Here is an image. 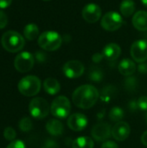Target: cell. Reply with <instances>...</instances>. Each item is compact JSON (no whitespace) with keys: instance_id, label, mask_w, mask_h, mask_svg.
I'll list each match as a JSON object with an SVG mask.
<instances>
[{"instance_id":"cell-13","label":"cell","mask_w":147,"mask_h":148,"mask_svg":"<svg viewBox=\"0 0 147 148\" xmlns=\"http://www.w3.org/2000/svg\"><path fill=\"white\" fill-rule=\"evenodd\" d=\"M67 124L71 130L75 132H81L87 127L88 121L85 114L81 113H75L68 118Z\"/></svg>"},{"instance_id":"cell-26","label":"cell","mask_w":147,"mask_h":148,"mask_svg":"<svg viewBox=\"0 0 147 148\" xmlns=\"http://www.w3.org/2000/svg\"><path fill=\"white\" fill-rule=\"evenodd\" d=\"M137 84H138L137 78L134 76H132V75L127 76V78H126L124 81V87H125L126 90H127L128 92L134 91L135 88H137Z\"/></svg>"},{"instance_id":"cell-6","label":"cell","mask_w":147,"mask_h":148,"mask_svg":"<svg viewBox=\"0 0 147 148\" xmlns=\"http://www.w3.org/2000/svg\"><path fill=\"white\" fill-rule=\"evenodd\" d=\"M29 111L33 118L36 120H42L48 116L50 111V107L45 99L42 97H36L30 101Z\"/></svg>"},{"instance_id":"cell-23","label":"cell","mask_w":147,"mask_h":148,"mask_svg":"<svg viewBox=\"0 0 147 148\" xmlns=\"http://www.w3.org/2000/svg\"><path fill=\"white\" fill-rule=\"evenodd\" d=\"M135 3L133 0H124L120 3V12L125 16H130L134 13L135 10Z\"/></svg>"},{"instance_id":"cell-19","label":"cell","mask_w":147,"mask_h":148,"mask_svg":"<svg viewBox=\"0 0 147 148\" xmlns=\"http://www.w3.org/2000/svg\"><path fill=\"white\" fill-rule=\"evenodd\" d=\"M43 88L45 92L50 95H55L61 90V85L59 82L52 77H49L43 82Z\"/></svg>"},{"instance_id":"cell-8","label":"cell","mask_w":147,"mask_h":148,"mask_svg":"<svg viewBox=\"0 0 147 148\" xmlns=\"http://www.w3.org/2000/svg\"><path fill=\"white\" fill-rule=\"evenodd\" d=\"M35 58L32 54L29 52L24 51L19 53L14 61L15 69L20 73H26L29 72L34 66Z\"/></svg>"},{"instance_id":"cell-37","label":"cell","mask_w":147,"mask_h":148,"mask_svg":"<svg viewBox=\"0 0 147 148\" xmlns=\"http://www.w3.org/2000/svg\"><path fill=\"white\" fill-rule=\"evenodd\" d=\"M129 108H130L131 111H135V110L139 109L137 101H131L130 103H129Z\"/></svg>"},{"instance_id":"cell-32","label":"cell","mask_w":147,"mask_h":148,"mask_svg":"<svg viewBox=\"0 0 147 148\" xmlns=\"http://www.w3.org/2000/svg\"><path fill=\"white\" fill-rule=\"evenodd\" d=\"M7 23H8V16H7V15L3 11L0 10V29L5 28Z\"/></svg>"},{"instance_id":"cell-30","label":"cell","mask_w":147,"mask_h":148,"mask_svg":"<svg viewBox=\"0 0 147 148\" xmlns=\"http://www.w3.org/2000/svg\"><path fill=\"white\" fill-rule=\"evenodd\" d=\"M6 148H26L24 142L21 140H15L11 141Z\"/></svg>"},{"instance_id":"cell-18","label":"cell","mask_w":147,"mask_h":148,"mask_svg":"<svg viewBox=\"0 0 147 148\" xmlns=\"http://www.w3.org/2000/svg\"><path fill=\"white\" fill-rule=\"evenodd\" d=\"M46 130L52 136H60L63 133L64 127L61 121L51 119L46 123Z\"/></svg>"},{"instance_id":"cell-10","label":"cell","mask_w":147,"mask_h":148,"mask_svg":"<svg viewBox=\"0 0 147 148\" xmlns=\"http://www.w3.org/2000/svg\"><path fill=\"white\" fill-rule=\"evenodd\" d=\"M131 56L133 59L139 62L142 63L145 62L147 60V41L141 39L135 41L130 49Z\"/></svg>"},{"instance_id":"cell-24","label":"cell","mask_w":147,"mask_h":148,"mask_svg":"<svg viewBox=\"0 0 147 148\" xmlns=\"http://www.w3.org/2000/svg\"><path fill=\"white\" fill-rule=\"evenodd\" d=\"M124 117H125V112L120 107L115 106L113 108H111L109 112V119L111 121L117 123L122 121Z\"/></svg>"},{"instance_id":"cell-14","label":"cell","mask_w":147,"mask_h":148,"mask_svg":"<svg viewBox=\"0 0 147 148\" xmlns=\"http://www.w3.org/2000/svg\"><path fill=\"white\" fill-rule=\"evenodd\" d=\"M131 133V127L126 121L117 122L112 127V136L117 141H124L126 140Z\"/></svg>"},{"instance_id":"cell-31","label":"cell","mask_w":147,"mask_h":148,"mask_svg":"<svg viewBox=\"0 0 147 148\" xmlns=\"http://www.w3.org/2000/svg\"><path fill=\"white\" fill-rule=\"evenodd\" d=\"M42 148H60L59 144L53 140H47L44 141Z\"/></svg>"},{"instance_id":"cell-34","label":"cell","mask_w":147,"mask_h":148,"mask_svg":"<svg viewBox=\"0 0 147 148\" xmlns=\"http://www.w3.org/2000/svg\"><path fill=\"white\" fill-rule=\"evenodd\" d=\"M104 58V56L102 53H95L93 56H92V60L95 63H99L102 61V59Z\"/></svg>"},{"instance_id":"cell-29","label":"cell","mask_w":147,"mask_h":148,"mask_svg":"<svg viewBox=\"0 0 147 148\" xmlns=\"http://www.w3.org/2000/svg\"><path fill=\"white\" fill-rule=\"evenodd\" d=\"M137 104H138L139 109L142 111H147V96L146 95L140 96L137 100Z\"/></svg>"},{"instance_id":"cell-41","label":"cell","mask_w":147,"mask_h":148,"mask_svg":"<svg viewBox=\"0 0 147 148\" xmlns=\"http://www.w3.org/2000/svg\"><path fill=\"white\" fill-rule=\"evenodd\" d=\"M43 1H50V0H43Z\"/></svg>"},{"instance_id":"cell-25","label":"cell","mask_w":147,"mask_h":148,"mask_svg":"<svg viewBox=\"0 0 147 148\" xmlns=\"http://www.w3.org/2000/svg\"><path fill=\"white\" fill-rule=\"evenodd\" d=\"M104 78V73L100 68H92L88 73V79L94 82H101Z\"/></svg>"},{"instance_id":"cell-16","label":"cell","mask_w":147,"mask_h":148,"mask_svg":"<svg viewBox=\"0 0 147 148\" xmlns=\"http://www.w3.org/2000/svg\"><path fill=\"white\" fill-rule=\"evenodd\" d=\"M133 24L135 29L139 31L147 30V11L139 10L134 13L133 16Z\"/></svg>"},{"instance_id":"cell-33","label":"cell","mask_w":147,"mask_h":148,"mask_svg":"<svg viewBox=\"0 0 147 148\" xmlns=\"http://www.w3.org/2000/svg\"><path fill=\"white\" fill-rule=\"evenodd\" d=\"M101 148H119V146L116 142L107 140L102 143Z\"/></svg>"},{"instance_id":"cell-17","label":"cell","mask_w":147,"mask_h":148,"mask_svg":"<svg viewBox=\"0 0 147 148\" xmlns=\"http://www.w3.org/2000/svg\"><path fill=\"white\" fill-rule=\"evenodd\" d=\"M119 71L122 75L125 76H131L133 75L135 71H136V64L134 63V62H133V60L126 58L123 59L120 63H119Z\"/></svg>"},{"instance_id":"cell-7","label":"cell","mask_w":147,"mask_h":148,"mask_svg":"<svg viewBox=\"0 0 147 148\" xmlns=\"http://www.w3.org/2000/svg\"><path fill=\"white\" fill-rule=\"evenodd\" d=\"M124 23L123 18L116 11H109L101 18V27L107 31H115L119 29Z\"/></svg>"},{"instance_id":"cell-3","label":"cell","mask_w":147,"mask_h":148,"mask_svg":"<svg viewBox=\"0 0 147 148\" xmlns=\"http://www.w3.org/2000/svg\"><path fill=\"white\" fill-rule=\"evenodd\" d=\"M42 87L41 80L36 75H27L22 78L17 85L19 92L27 97L36 95Z\"/></svg>"},{"instance_id":"cell-2","label":"cell","mask_w":147,"mask_h":148,"mask_svg":"<svg viewBox=\"0 0 147 148\" xmlns=\"http://www.w3.org/2000/svg\"><path fill=\"white\" fill-rule=\"evenodd\" d=\"M3 48L10 53H16L23 49L25 44L23 36L15 30L4 32L1 38Z\"/></svg>"},{"instance_id":"cell-27","label":"cell","mask_w":147,"mask_h":148,"mask_svg":"<svg viewBox=\"0 0 147 148\" xmlns=\"http://www.w3.org/2000/svg\"><path fill=\"white\" fill-rule=\"evenodd\" d=\"M19 128L23 132H29L32 129L33 127V123L30 118L29 117H24L19 121Z\"/></svg>"},{"instance_id":"cell-9","label":"cell","mask_w":147,"mask_h":148,"mask_svg":"<svg viewBox=\"0 0 147 148\" xmlns=\"http://www.w3.org/2000/svg\"><path fill=\"white\" fill-rule=\"evenodd\" d=\"M85 67L83 63L77 60H71L67 62L62 68V72L66 77L69 79H75L81 76L84 73Z\"/></svg>"},{"instance_id":"cell-4","label":"cell","mask_w":147,"mask_h":148,"mask_svg":"<svg viewBox=\"0 0 147 148\" xmlns=\"http://www.w3.org/2000/svg\"><path fill=\"white\" fill-rule=\"evenodd\" d=\"M62 43V38L59 33L52 30L45 31L38 37V45L44 50L55 51Z\"/></svg>"},{"instance_id":"cell-28","label":"cell","mask_w":147,"mask_h":148,"mask_svg":"<svg viewBox=\"0 0 147 148\" xmlns=\"http://www.w3.org/2000/svg\"><path fill=\"white\" fill-rule=\"evenodd\" d=\"M16 136V133L15 131V129L11 127H7L4 130H3V137L5 138V140H7L8 141H13L15 140V138Z\"/></svg>"},{"instance_id":"cell-1","label":"cell","mask_w":147,"mask_h":148,"mask_svg":"<svg viewBox=\"0 0 147 148\" xmlns=\"http://www.w3.org/2000/svg\"><path fill=\"white\" fill-rule=\"evenodd\" d=\"M100 98L98 89L92 85L86 84L78 87L72 94L74 104L81 109H89L93 108Z\"/></svg>"},{"instance_id":"cell-36","label":"cell","mask_w":147,"mask_h":148,"mask_svg":"<svg viewBox=\"0 0 147 148\" xmlns=\"http://www.w3.org/2000/svg\"><path fill=\"white\" fill-rule=\"evenodd\" d=\"M138 70L140 74H146L147 73V64L146 63H140L138 67Z\"/></svg>"},{"instance_id":"cell-38","label":"cell","mask_w":147,"mask_h":148,"mask_svg":"<svg viewBox=\"0 0 147 148\" xmlns=\"http://www.w3.org/2000/svg\"><path fill=\"white\" fill-rule=\"evenodd\" d=\"M141 142H142V144L145 146V147H147V130L146 131H145L143 134H142V135H141Z\"/></svg>"},{"instance_id":"cell-5","label":"cell","mask_w":147,"mask_h":148,"mask_svg":"<svg viewBox=\"0 0 147 148\" xmlns=\"http://www.w3.org/2000/svg\"><path fill=\"white\" fill-rule=\"evenodd\" d=\"M71 111V104L68 97L64 95L57 96L53 100L50 106V113L58 119L67 118Z\"/></svg>"},{"instance_id":"cell-11","label":"cell","mask_w":147,"mask_h":148,"mask_svg":"<svg viewBox=\"0 0 147 148\" xmlns=\"http://www.w3.org/2000/svg\"><path fill=\"white\" fill-rule=\"evenodd\" d=\"M91 135L97 142H104L112 136L111 126L107 122H100L92 128Z\"/></svg>"},{"instance_id":"cell-20","label":"cell","mask_w":147,"mask_h":148,"mask_svg":"<svg viewBox=\"0 0 147 148\" xmlns=\"http://www.w3.org/2000/svg\"><path fill=\"white\" fill-rule=\"evenodd\" d=\"M94 140L88 136L78 137L72 143V148H94Z\"/></svg>"},{"instance_id":"cell-21","label":"cell","mask_w":147,"mask_h":148,"mask_svg":"<svg viewBox=\"0 0 147 148\" xmlns=\"http://www.w3.org/2000/svg\"><path fill=\"white\" fill-rule=\"evenodd\" d=\"M116 94V88L113 85H107L104 87L100 94V98L103 102H110Z\"/></svg>"},{"instance_id":"cell-39","label":"cell","mask_w":147,"mask_h":148,"mask_svg":"<svg viewBox=\"0 0 147 148\" xmlns=\"http://www.w3.org/2000/svg\"><path fill=\"white\" fill-rule=\"evenodd\" d=\"M103 116H104V113H102V112H101V113H99V114H97V117H99L100 119H102Z\"/></svg>"},{"instance_id":"cell-15","label":"cell","mask_w":147,"mask_h":148,"mask_svg":"<svg viewBox=\"0 0 147 148\" xmlns=\"http://www.w3.org/2000/svg\"><path fill=\"white\" fill-rule=\"evenodd\" d=\"M102 54L104 56V58L108 61L113 62L120 57L121 54V49L117 43H108L104 47Z\"/></svg>"},{"instance_id":"cell-42","label":"cell","mask_w":147,"mask_h":148,"mask_svg":"<svg viewBox=\"0 0 147 148\" xmlns=\"http://www.w3.org/2000/svg\"><path fill=\"white\" fill-rule=\"evenodd\" d=\"M146 123H147V114H146Z\"/></svg>"},{"instance_id":"cell-12","label":"cell","mask_w":147,"mask_h":148,"mask_svg":"<svg viewBox=\"0 0 147 148\" xmlns=\"http://www.w3.org/2000/svg\"><path fill=\"white\" fill-rule=\"evenodd\" d=\"M81 15H82V18L86 22L89 23H96L98 20H100L101 16V9L96 3H88L82 9Z\"/></svg>"},{"instance_id":"cell-40","label":"cell","mask_w":147,"mask_h":148,"mask_svg":"<svg viewBox=\"0 0 147 148\" xmlns=\"http://www.w3.org/2000/svg\"><path fill=\"white\" fill-rule=\"evenodd\" d=\"M141 2H142V3L144 4V6H146L147 8V0H141Z\"/></svg>"},{"instance_id":"cell-35","label":"cell","mask_w":147,"mask_h":148,"mask_svg":"<svg viewBox=\"0 0 147 148\" xmlns=\"http://www.w3.org/2000/svg\"><path fill=\"white\" fill-rule=\"evenodd\" d=\"M12 3V0H0V9H5L9 7Z\"/></svg>"},{"instance_id":"cell-22","label":"cell","mask_w":147,"mask_h":148,"mask_svg":"<svg viewBox=\"0 0 147 148\" xmlns=\"http://www.w3.org/2000/svg\"><path fill=\"white\" fill-rule=\"evenodd\" d=\"M23 35L29 41L35 40L39 36V29L35 23H29L23 29Z\"/></svg>"}]
</instances>
